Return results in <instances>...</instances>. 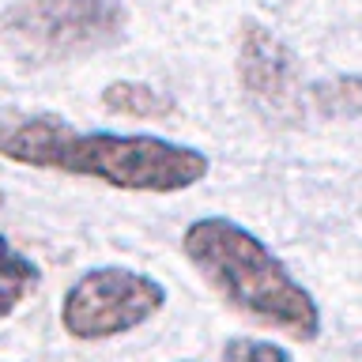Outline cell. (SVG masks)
<instances>
[{"label":"cell","instance_id":"3957f363","mask_svg":"<svg viewBox=\"0 0 362 362\" xmlns=\"http://www.w3.org/2000/svg\"><path fill=\"white\" fill-rule=\"evenodd\" d=\"M124 27L121 0H16L0 16V42L23 64H57L117 45Z\"/></svg>","mask_w":362,"mask_h":362},{"label":"cell","instance_id":"52a82bcc","mask_svg":"<svg viewBox=\"0 0 362 362\" xmlns=\"http://www.w3.org/2000/svg\"><path fill=\"white\" fill-rule=\"evenodd\" d=\"M42 283V268L38 260H30L16 242H8L0 234V321L11 317L23 302L38 291Z\"/></svg>","mask_w":362,"mask_h":362},{"label":"cell","instance_id":"6da1fadb","mask_svg":"<svg viewBox=\"0 0 362 362\" xmlns=\"http://www.w3.org/2000/svg\"><path fill=\"white\" fill-rule=\"evenodd\" d=\"M0 158L124 192H185L211 170V158L189 144L144 132H79L57 113H4Z\"/></svg>","mask_w":362,"mask_h":362},{"label":"cell","instance_id":"9c48e42d","mask_svg":"<svg viewBox=\"0 0 362 362\" xmlns=\"http://www.w3.org/2000/svg\"><path fill=\"white\" fill-rule=\"evenodd\" d=\"M223 362H291V351L272 344V339L234 336L223 344Z\"/></svg>","mask_w":362,"mask_h":362},{"label":"cell","instance_id":"7a4b0ae2","mask_svg":"<svg viewBox=\"0 0 362 362\" xmlns=\"http://www.w3.org/2000/svg\"><path fill=\"white\" fill-rule=\"evenodd\" d=\"M181 253L234 313L298 344H313L321 336L317 298L242 223L223 215L192 219L181 234Z\"/></svg>","mask_w":362,"mask_h":362},{"label":"cell","instance_id":"30bf717a","mask_svg":"<svg viewBox=\"0 0 362 362\" xmlns=\"http://www.w3.org/2000/svg\"><path fill=\"white\" fill-rule=\"evenodd\" d=\"M0 208H4V192H0Z\"/></svg>","mask_w":362,"mask_h":362},{"label":"cell","instance_id":"ba28073f","mask_svg":"<svg viewBox=\"0 0 362 362\" xmlns=\"http://www.w3.org/2000/svg\"><path fill=\"white\" fill-rule=\"evenodd\" d=\"M310 102L321 117H362V79L336 76L310 87Z\"/></svg>","mask_w":362,"mask_h":362},{"label":"cell","instance_id":"5b68a950","mask_svg":"<svg viewBox=\"0 0 362 362\" xmlns=\"http://www.w3.org/2000/svg\"><path fill=\"white\" fill-rule=\"evenodd\" d=\"M238 83L245 102L268 124H294L302 117V72L298 57L276 30L245 19L238 34Z\"/></svg>","mask_w":362,"mask_h":362},{"label":"cell","instance_id":"8992f818","mask_svg":"<svg viewBox=\"0 0 362 362\" xmlns=\"http://www.w3.org/2000/svg\"><path fill=\"white\" fill-rule=\"evenodd\" d=\"M102 106L110 113H121V117L163 121V117H174L177 113V98L151 83H140V79H113L102 90Z\"/></svg>","mask_w":362,"mask_h":362},{"label":"cell","instance_id":"277c9868","mask_svg":"<svg viewBox=\"0 0 362 362\" xmlns=\"http://www.w3.org/2000/svg\"><path fill=\"white\" fill-rule=\"evenodd\" d=\"M166 305V287L147 272L102 264L83 272L61 298V328L79 344L129 336Z\"/></svg>","mask_w":362,"mask_h":362}]
</instances>
